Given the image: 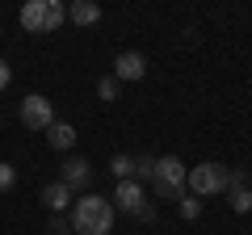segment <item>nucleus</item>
I'll return each instance as SVG.
<instances>
[{"instance_id": "obj_1", "label": "nucleus", "mask_w": 252, "mask_h": 235, "mask_svg": "<svg viewBox=\"0 0 252 235\" xmlns=\"http://www.w3.org/2000/svg\"><path fill=\"white\" fill-rule=\"evenodd\" d=\"M114 227V202L84 193L80 202H72V231L76 235H109Z\"/></svg>"}, {"instance_id": "obj_2", "label": "nucleus", "mask_w": 252, "mask_h": 235, "mask_svg": "<svg viewBox=\"0 0 252 235\" xmlns=\"http://www.w3.org/2000/svg\"><path fill=\"white\" fill-rule=\"evenodd\" d=\"M185 181H189V168L177 160V155H160L156 160V198L160 202H181L185 198Z\"/></svg>"}, {"instance_id": "obj_3", "label": "nucleus", "mask_w": 252, "mask_h": 235, "mask_svg": "<svg viewBox=\"0 0 252 235\" xmlns=\"http://www.w3.org/2000/svg\"><path fill=\"white\" fill-rule=\"evenodd\" d=\"M63 17H67V9H63L59 0H30L26 9H21V26L30 34H55L63 26Z\"/></svg>"}, {"instance_id": "obj_4", "label": "nucleus", "mask_w": 252, "mask_h": 235, "mask_svg": "<svg viewBox=\"0 0 252 235\" xmlns=\"http://www.w3.org/2000/svg\"><path fill=\"white\" fill-rule=\"evenodd\" d=\"M185 185H189L193 198H215V193L227 189V168L215 164V160H206V164H198V168H189V181Z\"/></svg>"}, {"instance_id": "obj_5", "label": "nucleus", "mask_w": 252, "mask_h": 235, "mask_svg": "<svg viewBox=\"0 0 252 235\" xmlns=\"http://www.w3.org/2000/svg\"><path fill=\"white\" fill-rule=\"evenodd\" d=\"M17 114H21V122H26L30 130H51L55 126V109H51V101H46L42 92H30Z\"/></svg>"}, {"instance_id": "obj_6", "label": "nucleus", "mask_w": 252, "mask_h": 235, "mask_svg": "<svg viewBox=\"0 0 252 235\" xmlns=\"http://www.w3.org/2000/svg\"><path fill=\"white\" fill-rule=\"evenodd\" d=\"M143 76H147V59L139 51H122L114 59V80L118 84H122V80H143Z\"/></svg>"}, {"instance_id": "obj_7", "label": "nucleus", "mask_w": 252, "mask_h": 235, "mask_svg": "<svg viewBox=\"0 0 252 235\" xmlns=\"http://www.w3.org/2000/svg\"><path fill=\"white\" fill-rule=\"evenodd\" d=\"M143 185L139 181H118V189H114V206H122V210H130V214H139V206H143Z\"/></svg>"}, {"instance_id": "obj_8", "label": "nucleus", "mask_w": 252, "mask_h": 235, "mask_svg": "<svg viewBox=\"0 0 252 235\" xmlns=\"http://www.w3.org/2000/svg\"><path fill=\"white\" fill-rule=\"evenodd\" d=\"M89 176H93V172H89V160H80V155H72V160H63V176H59V181L63 185H67V189H84V185H89Z\"/></svg>"}, {"instance_id": "obj_9", "label": "nucleus", "mask_w": 252, "mask_h": 235, "mask_svg": "<svg viewBox=\"0 0 252 235\" xmlns=\"http://www.w3.org/2000/svg\"><path fill=\"white\" fill-rule=\"evenodd\" d=\"M42 206H46V210H55V214H63V210L72 206V189H67L63 181L46 185V189H42Z\"/></svg>"}, {"instance_id": "obj_10", "label": "nucleus", "mask_w": 252, "mask_h": 235, "mask_svg": "<svg viewBox=\"0 0 252 235\" xmlns=\"http://www.w3.org/2000/svg\"><path fill=\"white\" fill-rule=\"evenodd\" d=\"M46 143H51L55 151H72L76 147V126L72 122H55V126L46 130Z\"/></svg>"}, {"instance_id": "obj_11", "label": "nucleus", "mask_w": 252, "mask_h": 235, "mask_svg": "<svg viewBox=\"0 0 252 235\" xmlns=\"http://www.w3.org/2000/svg\"><path fill=\"white\" fill-rule=\"evenodd\" d=\"M67 17H72L76 26H97V21H101V4H93V0H76L72 9H67Z\"/></svg>"}, {"instance_id": "obj_12", "label": "nucleus", "mask_w": 252, "mask_h": 235, "mask_svg": "<svg viewBox=\"0 0 252 235\" xmlns=\"http://www.w3.org/2000/svg\"><path fill=\"white\" fill-rule=\"evenodd\" d=\"M109 172H114L118 181H135V155H114L109 160Z\"/></svg>"}, {"instance_id": "obj_13", "label": "nucleus", "mask_w": 252, "mask_h": 235, "mask_svg": "<svg viewBox=\"0 0 252 235\" xmlns=\"http://www.w3.org/2000/svg\"><path fill=\"white\" fill-rule=\"evenodd\" d=\"M227 202H231L235 214H248L252 210V189H227Z\"/></svg>"}, {"instance_id": "obj_14", "label": "nucleus", "mask_w": 252, "mask_h": 235, "mask_svg": "<svg viewBox=\"0 0 252 235\" xmlns=\"http://www.w3.org/2000/svg\"><path fill=\"white\" fill-rule=\"evenodd\" d=\"M135 181H156V155H139L135 160Z\"/></svg>"}, {"instance_id": "obj_15", "label": "nucleus", "mask_w": 252, "mask_h": 235, "mask_svg": "<svg viewBox=\"0 0 252 235\" xmlns=\"http://www.w3.org/2000/svg\"><path fill=\"white\" fill-rule=\"evenodd\" d=\"M97 97H101V101H118V80H114V76L97 80Z\"/></svg>"}, {"instance_id": "obj_16", "label": "nucleus", "mask_w": 252, "mask_h": 235, "mask_svg": "<svg viewBox=\"0 0 252 235\" xmlns=\"http://www.w3.org/2000/svg\"><path fill=\"white\" fill-rule=\"evenodd\" d=\"M202 214V202L193 198V193H185V198H181V218H198Z\"/></svg>"}, {"instance_id": "obj_17", "label": "nucleus", "mask_w": 252, "mask_h": 235, "mask_svg": "<svg viewBox=\"0 0 252 235\" xmlns=\"http://www.w3.org/2000/svg\"><path fill=\"white\" fill-rule=\"evenodd\" d=\"M13 185H17V168H13V164H0V193L13 189Z\"/></svg>"}, {"instance_id": "obj_18", "label": "nucleus", "mask_w": 252, "mask_h": 235, "mask_svg": "<svg viewBox=\"0 0 252 235\" xmlns=\"http://www.w3.org/2000/svg\"><path fill=\"white\" fill-rule=\"evenodd\" d=\"M67 231H72V223H67L63 214H55L51 223H46V235H67Z\"/></svg>"}, {"instance_id": "obj_19", "label": "nucleus", "mask_w": 252, "mask_h": 235, "mask_svg": "<svg viewBox=\"0 0 252 235\" xmlns=\"http://www.w3.org/2000/svg\"><path fill=\"white\" fill-rule=\"evenodd\" d=\"M227 189H248V172H244V168L227 172Z\"/></svg>"}, {"instance_id": "obj_20", "label": "nucleus", "mask_w": 252, "mask_h": 235, "mask_svg": "<svg viewBox=\"0 0 252 235\" xmlns=\"http://www.w3.org/2000/svg\"><path fill=\"white\" fill-rule=\"evenodd\" d=\"M9 76H13V72H9V63H4V59H0V92L9 88Z\"/></svg>"}, {"instance_id": "obj_21", "label": "nucleus", "mask_w": 252, "mask_h": 235, "mask_svg": "<svg viewBox=\"0 0 252 235\" xmlns=\"http://www.w3.org/2000/svg\"><path fill=\"white\" fill-rule=\"evenodd\" d=\"M135 218H143V223H152V218H156V210H152V206H147V202H143V206H139V214H135Z\"/></svg>"}]
</instances>
